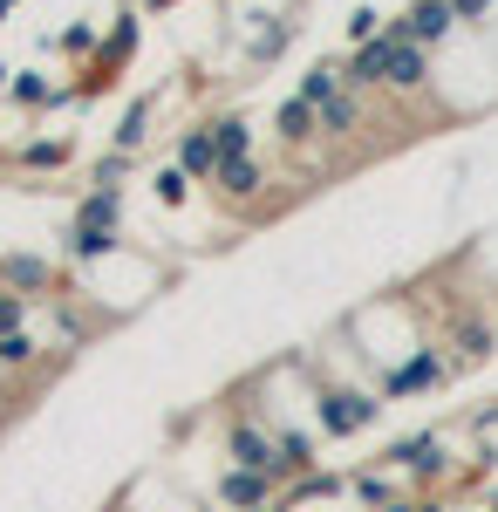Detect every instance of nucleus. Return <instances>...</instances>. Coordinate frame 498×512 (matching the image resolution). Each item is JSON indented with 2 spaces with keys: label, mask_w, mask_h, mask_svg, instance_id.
<instances>
[{
  "label": "nucleus",
  "mask_w": 498,
  "mask_h": 512,
  "mask_svg": "<svg viewBox=\"0 0 498 512\" xmlns=\"http://www.w3.org/2000/svg\"><path fill=\"white\" fill-rule=\"evenodd\" d=\"M376 417H383L376 383H321L314 390V431L321 437H362Z\"/></svg>",
  "instance_id": "f257e3e1"
},
{
  "label": "nucleus",
  "mask_w": 498,
  "mask_h": 512,
  "mask_svg": "<svg viewBox=\"0 0 498 512\" xmlns=\"http://www.w3.org/2000/svg\"><path fill=\"white\" fill-rule=\"evenodd\" d=\"M444 383H451V362H444V349H437V342L410 349L403 362H389L383 376H376L383 403H396V396H423V390H444Z\"/></svg>",
  "instance_id": "f03ea898"
},
{
  "label": "nucleus",
  "mask_w": 498,
  "mask_h": 512,
  "mask_svg": "<svg viewBox=\"0 0 498 512\" xmlns=\"http://www.w3.org/2000/svg\"><path fill=\"white\" fill-rule=\"evenodd\" d=\"M458 28H464V21H458V7H451V0H410V7L389 21V35L417 41V48H430V55H437L444 41L458 35Z\"/></svg>",
  "instance_id": "7ed1b4c3"
},
{
  "label": "nucleus",
  "mask_w": 498,
  "mask_h": 512,
  "mask_svg": "<svg viewBox=\"0 0 498 512\" xmlns=\"http://www.w3.org/2000/svg\"><path fill=\"white\" fill-rule=\"evenodd\" d=\"M212 492H219V506H232V512H260V506H273L280 478L253 472V465H226V472L212 478Z\"/></svg>",
  "instance_id": "20e7f679"
},
{
  "label": "nucleus",
  "mask_w": 498,
  "mask_h": 512,
  "mask_svg": "<svg viewBox=\"0 0 498 512\" xmlns=\"http://www.w3.org/2000/svg\"><path fill=\"white\" fill-rule=\"evenodd\" d=\"M430 89V48L396 35V55H389V76H383V96H423Z\"/></svg>",
  "instance_id": "39448f33"
},
{
  "label": "nucleus",
  "mask_w": 498,
  "mask_h": 512,
  "mask_svg": "<svg viewBox=\"0 0 498 512\" xmlns=\"http://www.w3.org/2000/svg\"><path fill=\"white\" fill-rule=\"evenodd\" d=\"M0 287H14V294H28V301H48V287H55L48 253H0Z\"/></svg>",
  "instance_id": "423d86ee"
},
{
  "label": "nucleus",
  "mask_w": 498,
  "mask_h": 512,
  "mask_svg": "<svg viewBox=\"0 0 498 512\" xmlns=\"http://www.w3.org/2000/svg\"><path fill=\"white\" fill-rule=\"evenodd\" d=\"M178 171L192 178V185H212L219 178V144H212V123H192V130H178Z\"/></svg>",
  "instance_id": "0eeeda50"
},
{
  "label": "nucleus",
  "mask_w": 498,
  "mask_h": 512,
  "mask_svg": "<svg viewBox=\"0 0 498 512\" xmlns=\"http://www.w3.org/2000/svg\"><path fill=\"white\" fill-rule=\"evenodd\" d=\"M273 137H280L287 151H307V144L321 137V110H314V103H301V96L273 103Z\"/></svg>",
  "instance_id": "6e6552de"
},
{
  "label": "nucleus",
  "mask_w": 498,
  "mask_h": 512,
  "mask_svg": "<svg viewBox=\"0 0 498 512\" xmlns=\"http://www.w3.org/2000/svg\"><path fill=\"white\" fill-rule=\"evenodd\" d=\"M389 55H396V35H389V28H383L376 41H362V48L348 55V89H362V96H369V89H383Z\"/></svg>",
  "instance_id": "1a4fd4ad"
},
{
  "label": "nucleus",
  "mask_w": 498,
  "mask_h": 512,
  "mask_svg": "<svg viewBox=\"0 0 498 512\" xmlns=\"http://www.w3.org/2000/svg\"><path fill=\"white\" fill-rule=\"evenodd\" d=\"M362 123H369V96H362V89H342L335 103H321V137H328V144L362 137Z\"/></svg>",
  "instance_id": "9d476101"
},
{
  "label": "nucleus",
  "mask_w": 498,
  "mask_h": 512,
  "mask_svg": "<svg viewBox=\"0 0 498 512\" xmlns=\"http://www.w3.org/2000/svg\"><path fill=\"white\" fill-rule=\"evenodd\" d=\"M212 192L226 198V205H253V198L267 192V164H260V158H232V164H219Z\"/></svg>",
  "instance_id": "9b49d317"
},
{
  "label": "nucleus",
  "mask_w": 498,
  "mask_h": 512,
  "mask_svg": "<svg viewBox=\"0 0 498 512\" xmlns=\"http://www.w3.org/2000/svg\"><path fill=\"white\" fill-rule=\"evenodd\" d=\"M389 458L403 465V472H417V478H437L451 458H444V437L437 431H417V437H403V444H389Z\"/></svg>",
  "instance_id": "f8f14e48"
},
{
  "label": "nucleus",
  "mask_w": 498,
  "mask_h": 512,
  "mask_svg": "<svg viewBox=\"0 0 498 512\" xmlns=\"http://www.w3.org/2000/svg\"><path fill=\"white\" fill-rule=\"evenodd\" d=\"M69 158H76V137H69V130H55V137H28V144L14 151V164H21V171H35V178H41V171L55 178Z\"/></svg>",
  "instance_id": "ddd939ff"
},
{
  "label": "nucleus",
  "mask_w": 498,
  "mask_h": 512,
  "mask_svg": "<svg viewBox=\"0 0 498 512\" xmlns=\"http://www.w3.org/2000/svg\"><path fill=\"white\" fill-rule=\"evenodd\" d=\"M0 369H7V376H41V369H48V342H41L35 328L0 335Z\"/></svg>",
  "instance_id": "4468645a"
},
{
  "label": "nucleus",
  "mask_w": 498,
  "mask_h": 512,
  "mask_svg": "<svg viewBox=\"0 0 498 512\" xmlns=\"http://www.w3.org/2000/svg\"><path fill=\"white\" fill-rule=\"evenodd\" d=\"M451 349H458L464 362H485V355L498 349V328L485 315H451Z\"/></svg>",
  "instance_id": "2eb2a0df"
},
{
  "label": "nucleus",
  "mask_w": 498,
  "mask_h": 512,
  "mask_svg": "<svg viewBox=\"0 0 498 512\" xmlns=\"http://www.w3.org/2000/svg\"><path fill=\"white\" fill-rule=\"evenodd\" d=\"M137 41H144V14H116L110 41H103V55H96V76H103V69H123V62L137 55ZM103 82H110V76H103Z\"/></svg>",
  "instance_id": "dca6fc26"
},
{
  "label": "nucleus",
  "mask_w": 498,
  "mask_h": 512,
  "mask_svg": "<svg viewBox=\"0 0 498 512\" xmlns=\"http://www.w3.org/2000/svg\"><path fill=\"white\" fill-rule=\"evenodd\" d=\"M287 48H294V21L287 14H260V28L246 41V62H280Z\"/></svg>",
  "instance_id": "f3484780"
},
{
  "label": "nucleus",
  "mask_w": 498,
  "mask_h": 512,
  "mask_svg": "<svg viewBox=\"0 0 498 512\" xmlns=\"http://www.w3.org/2000/svg\"><path fill=\"white\" fill-rule=\"evenodd\" d=\"M342 89H348V62H307V76H301V89H294V96L321 110V103H335Z\"/></svg>",
  "instance_id": "a211bd4d"
},
{
  "label": "nucleus",
  "mask_w": 498,
  "mask_h": 512,
  "mask_svg": "<svg viewBox=\"0 0 498 512\" xmlns=\"http://www.w3.org/2000/svg\"><path fill=\"white\" fill-rule=\"evenodd\" d=\"M151 117H157V96H137V103L123 110V123H116V137H110V144L137 158V151H144V137H151Z\"/></svg>",
  "instance_id": "6ab92c4d"
},
{
  "label": "nucleus",
  "mask_w": 498,
  "mask_h": 512,
  "mask_svg": "<svg viewBox=\"0 0 498 512\" xmlns=\"http://www.w3.org/2000/svg\"><path fill=\"white\" fill-rule=\"evenodd\" d=\"M7 103H21V110H48V103H62V89L41 76V69H14V82H7Z\"/></svg>",
  "instance_id": "aec40b11"
},
{
  "label": "nucleus",
  "mask_w": 498,
  "mask_h": 512,
  "mask_svg": "<svg viewBox=\"0 0 498 512\" xmlns=\"http://www.w3.org/2000/svg\"><path fill=\"white\" fill-rule=\"evenodd\" d=\"M48 48H55L62 62H96V55H103V35H96V21H69Z\"/></svg>",
  "instance_id": "412c9836"
},
{
  "label": "nucleus",
  "mask_w": 498,
  "mask_h": 512,
  "mask_svg": "<svg viewBox=\"0 0 498 512\" xmlns=\"http://www.w3.org/2000/svg\"><path fill=\"white\" fill-rule=\"evenodd\" d=\"M212 144H219V164L253 158V123L246 117H212Z\"/></svg>",
  "instance_id": "4be33fe9"
},
{
  "label": "nucleus",
  "mask_w": 498,
  "mask_h": 512,
  "mask_svg": "<svg viewBox=\"0 0 498 512\" xmlns=\"http://www.w3.org/2000/svg\"><path fill=\"white\" fill-rule=\"evenodd\" d=\"M123 178H130V151H103V158H96V171H89V185H96V192H123Z\"/></svg>",
  "instance_id": "5701e85b"
},
{
  "label": "nucleus",
  "mask_w": 498,
  "mask_h": 512,
  "mask_svg": "<svg viewBox=\"0 0 498 512\" xmlns=\"http://www.w3.org/2000/svg\"><path fill=\"white\" fill-rule=\"evenodd\" d=\"M151 192H157V205H185V198H192V178H185L178 164H157V171H151Z\"/></svg>",
  "instance_id": "b1692460"
},
{
  "label": "nucleus",
  "mask_w": 498,
  "mask_h": 512,
  "mask_svg": "<svg viewBox=\"0 0 498 512\" xmlns=\"http://www.w3.org/2000/svg\"><path fill=\"white\" fill-rule=\"evenodd\" d=\"M348 485H355V499H362V506H369V512L396 506V499H389V478H383V472H355V478H348Z\"/></svg>",
  "instance_id": "393cba45"
},
{
  "label": "nucleus",
  "mask_w": 498,
  "mask_h": 512,
  "mask_svg": "<svg viewBox=\"0 0 498 512\" xmlns=\"http://www.w3.org/2000/svg\"><path fill=\"white\" fill-rule=\"evenodd\" d=\"M383 28H389V21L376 14V7H355V14H348V41H355V48H362V41H376Z\"/></svg>",
  "instance_id": "a878e982"
},
{
  "label": "nucleus",
  "mask_w": 498,
  "mask_h": 512,
  "mask_svg": "<svg viewBox=\"0 0 498 512\" xmlns=\"http://www.w3.org/2000/svg\"><path fill=\"white\" fill-rule=\"evenodd\" d=\"M451 7H458V21H464V28H485V21L498 14V0H451Z\"/></svg>",
  "instance_id": "bb28decb"
},
{
  "label": "nucleus",
  "mask_w": 498,
  "mask_h": 512,
  "mask_svg": "<svg viewBox=\"0 0 498 512\" xmlns=\"http://www.w3.org/2000/svg\"><path fill=\"white\" fill-rule=\"evenodd\" d=\"M7 82H14V69H7V55H0V96H7Z\"/></svg>",
  "instance_id": "cd10ccee"
},
{
  "label": "nucleus",
  "mask_w": 498,
  "mask_h": 512,
  "mask_svg": "<svg viewBox=\"0 0 498 512\" xmlns=\"http://www.w3.org/2000/svg\"><path fill=\"white\" fill-rule=\"evenodd\" d=\"M383 512H423V506H410V499H396V506H383Z\"/></svg>",
  "instance_id": "c85d7f7f"
},
{
  "label": "nucleus",
  "mask_w": 498,
  "mask_h": 512,
  "mask_svg": "<svg viewBox=\"0 0 498 512\" xmlns=\"http://www.w3.org/2000/svg\"><path fill=\"white\" fill-rule=\"evenodd\" d=\"M423 512H437V506H423Z\"/></svg>",
  "instance_id": "c756f323"
},
{
  "label": "nucleus",
  "mask_w": 498,
  "mask_h": 512,
  "mask_svg": "<svg viewBox=\"0 0 498 512\" xmlns=\"http://www.w3.org/2000/svg\"><path fill=\"white\" fill-rule=\"evenodd\" d=\"M260 512H273V506H260Z\"/></svg>",
  "instance_id": "7c9ffc66"
},
{
  "label": "nucleus",
  "mask_w": 498,
  "mask_h": 512,
  "mask_svg": "<svg viewBox=\"0 0 498 512\" xmlns=\"http://www.w3.org/2000/svg\"><path fill=\"white\" fill-rule=\"evenodd\" d=\"M205 512H212V506H205Z\"/></svg>",
  "instance_id": "2f4dec72"
}]
</instances>
